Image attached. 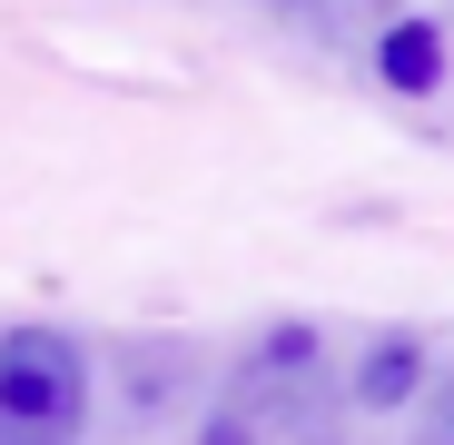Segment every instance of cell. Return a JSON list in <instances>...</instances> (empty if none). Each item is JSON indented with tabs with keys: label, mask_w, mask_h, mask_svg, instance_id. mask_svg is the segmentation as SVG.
<instances>
[{
	"label": "cell",
	"mask_w": 454,
	"mask_h": 445,
	"mask_svg": "<svg viewBox=\"0 0 454 445\" xmlns=\"http://www.w3.org/2000/svg\"><path fill=\"white\" fill-rule=\"evenodd\" d=\"M286 11H296V20H317V30H326V20H356V11H375V0H286Z\"/></svg>",
	"instance_id": "obj_3"
},
{
	"label": "cell",
	"mask_w": 454,
	"mask_h": 445,
	"mask_svg": "<svg viewBox=\"0 0 454 445\" xmlns=\"http://www.w3.org/2000/svg\"><path fill=\"white\" fill-rule=\"evenodd\" d=\"M425 445H454V377H444V396H434V425H425Z\"/></svg>",
	"instance_id": "obj_4"
},
{
	"label": "cell",
	"mask_w": 454,
	"mask_h": 445,
	"mask_svg": "<svg viewBox=\"0 0 454 445\" xmlns=\"http://www.w3.org/2000/svg\"><path fill=\"white\" fill-rule=\"evenodd\" d=\"M198 445H336V356L317 327H267L198 425Z\"/></svg>",
	"instance_id": "obj_1"
},
{
	"label": "cell",
	"mask_w": 454,
	"mask_h": 445,
	"mask_svg": "<svg viewBox=\"0 0 454 445\" xmlns=\"http://www.w3.org/2000/svg\"><path fill=\"white\" fill-rule=\"evenodd\" d=\"M90 425V356L59 327L0 337V445H80Z\"/></svg>",
	"instance_id": "obj_2"
}]
</instances>
